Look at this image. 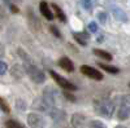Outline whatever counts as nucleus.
Instances as JSON below:
<instances>
[{
  "instance_id": "obj_9",
  "label": "nucleus",
  "mask_w": 130,
  "mask_h": 128,
  "mask_svg": "<svg viewBox=\"0 0 130 128\" xmlns=\"http://www.w3.org/2000/svg\"><path fill=\"white\" fill-rule=\"evenodd\" d=\"M48 114L51 115V118L55 120V122H62L65 119V113L60 109H56L55 106H52V108L50 109Z\"/></svg>"
},
{
  "instance_id": "obj_11",
  "label": "nucleus",
  "mask_w": 130,
  "mask_h": 128,
  "mask_svg": "<svg viewBox=\"0 0 130 128\" xmlns=\"http://www.w3.org/2000/svg\"><path fill=\"white\" fill-rule=\"evenodd\" d=\"M117 118L120 120H126L130 118V106L129 105H121V108L117 111Z\"/></svg>"
},
{
  "instance_id": "obj_21",
  "label": "nucleus",
  "mask_w": 130,
  "mask_h": 128,
  "mask_svg": "<svg viewBox=\"0 0 130 128\" xmlns=\"http://www.w3.org/2000/svg\"><path fill=\"white\" fill-rule=\"evenodd\" d=\"M82 5L85 7V9L90 10L92 8V0H82Z\"/></svg>"
},
{
  "instance_id": "obj_19",
  "label": "nucleus",
  "mask_w": 130,
  "mask_h": 128,
  "mask_svg": "<svg viewBox=\"0 0 130 128\" xmlns=\"http://www.w3.org/2000/svg\"><path fill=\"white\" fill-rule=\"evenodd\" d=\"M0 110H2L3 113H9L10 111V109H9V106H8V104L0 97Z\"/></svg>"
},
{
  "instance_id": "obj_22",
  "label": "nucleus",
  "mask_w": 130,
  "mask_h": 128,
  "mask_svg": "<svg viewBox=\"0 0 130 128\" xmlns=\"http://www.w3.org/2000/svg\"><path fill=\"white\" fill-rule=\"evenodd\" d=\"M7 70H8L7 63L3 62V61H0V75H4V74L7 72Z\"/></svg>"
},
{
  "instance_id": "obj_3",
  "label": "nucleus",
  "mask_w": 130,
  "mask_h": 128,
  "mask_svg": "<svg viewBox=\"0 0 130 128\" xmlns=\"http://www.w3.org/2000/svg\"><path fill=\"white\" fill-rule=\"evenodd\" d=\"M50 75L52 76V79L55 80L60 87L62 88V89H65V91H70V92H73V91H77V87L73 84V83H70L68 79H65L64 76H61V75H59L57 72H55L53 70H50Z\"/></svg>"
},
{
  "instance_id": "obj_29",
  "label": "nucleus",
  "mask_w": 130,
  "mask_h": 128,
  "mask_svg": "<svg viewBox=\"0 0 130 128\" xmlns=\"http://www.w3.org/2000/svg\"><path fill=\"white\" fill-rule=\"evenodd\" d=\"M104 40V36H99V38H98V43H102Z\"/></svg>"
},
{
  "instance_id": "obj_13",
  "label": "nucleus",
  "mask_w": 130,
  "mask_h": 128,
  "mask_svg": "<svg viewBox=\"0 0 130 128\" xmlns=\"http://www.w3.org/2000/svg\"><path fill=\"white\" fill-rule=\"evenodd\" d=\"M51 8L53 9V12H55V14H56V18H59V21H61V22H67V16H65V13L62 12V9L57 4H51Z\"/></svg>"
},
{
  "instance_id": "obj_16",
  "label": "nucleus",
  "mask_w": 130,
  "mask_h": 128,
  "mask_svg": "<svg viewBox=\"0 0 130 128\" xmlns=\"http://www.w3.org/2000/svg\"><path fill=\"white\" fill-rule=\"evenodd\" d=\"M94 53H95L98 57H100V58H103V60H105V61H111V60H112V55H111V53L104 52V50H102V49H94Z\"/></svg>"
},
{
  "instance_id": "obj_2",
  "label": "nucleus",
  "mask_w": 130,
  "mask_h": 128,
  "mask_svg": "<svg viewBox=\"0 0 130 128\" xmlns=\"http://www.w3.org/2000/svg\"><path fill=\"white\" fill-rule=\"evenodd\" d=\"M96 110L102 116L111 118L115 113V104L111 100H102L96 104Z\"/></svg>"
},
{
  "instance_id": "obj_32",
  "label": "nucleus",
  "mask_w": 130,
  "mask_h": 128,
  "mask_svg": "<svg viewBox=\"0 0 130 128\" xmlns=\"http://www.w3.org/2000/svg\"><path fill=\"white\" fill-rule=\"evenodd\" d=\"M129 87H130V83H129Z\"/></svg>"
},
{
  "instance_id": "obj_10",
  "label": "nucleus",
  "mask_w": 130,
  "mask_h": 128,
  "mask_svg": "<svg viewBox=\"0 0 130 128\" xmlns=\"http://www.w3.org/2000/svg\"><path fill=\"white\" fill-rule=\"evenodd\" d=\"M59 66L62 70H65L67 72H73L74 71V65H73V62L70 61V58H68V57L60 58L59 60Z\"/></svg>"
},
{
  "instance_id": "obj_25",
  "label": "nucleus",
  "mask_w": 130,
  "mask_h": 128,
  "mask_svg": "<svg viewBox=\"0 0 130 128\" xmlns=\"http://www.w3.org/2000/svg\"><path fill=\"white\" fill-rule=\"evenodd\" d=\"M64 96H65V98H67V100H69V101H72V102H75V96L72 94V93H69L68 91L64 92Z\"/></svg>"
},
{
  "instance_id": "obj_5",
  "label": "nucleus",
  "mask_w": 130,
  "mask_h": 128,
  "mask_svg": "<svg viewBox=\"0 0 130 128\" xmlns=\"http://www.w3.org/2000/svg\"><path fill=\"white\" fill-rule=\"evenodd\" d=\"M81 72L83 74V75L94 79V80H102L103 79V74L99 70H96V69H94L89 65H82L81 66Z\"/></svg>"
},
{
  "instance_id": "obj_15",
  "label": "nucleus",
  "mask_w": 130,
  "mask_h": 128,
  "mask_svg": "<svg viewBox=\"0 0 130 128\" xmlns=\"http://www.w3.org/2000/svg\"><path fill=\"white\" fill-rule=\"evenodd\" d=\"M98 66H99L100 69H103V70H105L107 72H109V74H118V72H120V70H118L117 67L109 66V65H105V63H102V62L98 63Z\"/></svg>"
},
{
  "instance_id": "obj_28",
  "label": "nucleus",
  "mask_w": 130,
  "mask_h": 128,
  "mask_svg": "<svg viewBox=\"0 0 130 128\" xmlns=\"http://www.w3.org/2000/svg\"><path fill=\"white\" fill-rule=\"evenodd\" d=\"M10 10H12L13 13H17V12H18V8H17L16 5H10Z\"/></svg>"
},
{
  "instance_id": "obj_7",
  "label": "nucleus",
  "mask_w": 130,
  "mask_h": 128,
  "mask_svg": "<svg viewBox=\"0 0 130 128\" xmlns=\"http://www.w3.org/2000/svg\"><path fill=\"white\" fill-rule=\"evenodd\" d=\"M86 116L81 113H75L72 115V125L73 128H85L86 127Z\"/></svg>"
},
{
  "instance_id": "obj_27",
  "label": "nucleus",
  "mask_w": 130,
  "mask_h": 128,
  "mask_svg": "<svg viewBox=\"0 0 130 128\" xmlns=\"http://www.w3.org/2000/svg\"><path fill=\"white\" fill-rule=\"evenodd\" d=\"M98 18H99V21H100L102 23H105V22H107V13L100 12L99 14H98Z\"/></svg>"
},
{
  "instance_id": "obj_26",
  "label": "nucleus",
  "mask_w": 130,
  "mask_h": 128,
  "mask_svg": "<svg viewBox=\"0 0 130 128\" xmlns=\"http://www.w3.org/2000/svg\"><path fill=\"white\" fill-rule=\"evenodd\" d=\"M121 104L122 105H130V94H125L121 97Z\"/></svg>"
},
{
  "instance_id": "obj_12",
  "label": "nucleus",
  "mask_w": 130,
  "mask_h": 128,
  "mask_svg": "<svg viewBox=\"0 0 130 128\" xmlns=\"http://www.w3.org/2000/svg\"><path fill=\"white\" fill-rule=\"evenodd\" d=\"M112 13H113V16H115V18L117 21H120V22H127V16H126V13L124 12L122 9L115 7L112 9Z\"/></svg>"
},
{
  "instance_id": "obj_1",
  "label": "nucleus",
  "mask_w": 130,
  "mask_h": 128,
  "mask_svg": "<svg viewBox=\"0 0 130 128\" xmlns=\"http://www.w3.org/2000/svg\"><path fill=\"white\" fill-rule=\"evenodd\" d=\"M25 72L27 74V75L30 76V79L37 83V84H42V83H44L46 80V75H44V72H43L42 70H39L37 66H34L31 62H26L25 63Z\"/></svg>"
},
{
  "instance_id": "obj_24",
  "label": "nucleus",
  "mask_w": 130,
  "mask_h": 128,
  "mask_svg": "<svg viewBox=\"0 0 130 128\" xmlns=\"http://www.w3.org/2000/svg\"><path fill=\"white\" fill-rule=\"evenodd\" d=\"M50 31H51V33L55 35L56 38H61V34H60V31L57 30L56 26H51V27H50Z\"/></svg>"
},
{
  "instance_id": "obj_8",
  "label": "nucleus",
  "mask_w": 130,
  "mask_h": 128,
  "mask_svg": "<svg viewBox=\"0 0 130 128\" xmlns=\"http://www.w3.org/2000/svg\"><path fill=\"white\" fill-rule=\"evenodd\" d=\"M39 10H40L42 16L44 17L46 19H48V21H52V19H53V14H52V12H51V8H50V5L47 4V2H40V4H39Z\"/></svg>"
},
{
  "instance_id": "obj_17",
  "label": "nucleus",
  "mask_w": 130,
  "mask_h": 128,
  "mask_svg": "<svg viewBox=\"0 0 130 128\" xmlns=\"http://www.w3.org/2000/svg\"><path fill=\"white\" fill-rule=\"evenodd\" d=\"M12 75H13L14 78H22V76H24L22 67H21V66H17V65H14V66H13V70H12Z\"/></svg>"
},
{
  "instance_id": "obj_18",
  "label": "nucleus",
  "mask_w": 130,
  "mask_h": 128,
  "mask_svg": "<svg viewBox=\"0 0 130 128\" xmlns=\"http://www.w3.org/2000/svg\"><path fill=\"white\" fill-rule=\"evenodd\" d=\"M5 127H7V128H24L22 124L18 123L17 120H13V119L8 120V122L5 123Z\"/></svg>"
},
{
  "instance_id": "obj_31",
  "label": "nucleus",
  "mask_w": 130,
  "mask_h": 128,
  "mask_svg": "<svg viewBox=\"0 0 130 128\" xmlns=\"http://www.w3.org/2000/svg\"><path fill=\"white\" fill-rule=\"evenodd\" d=\"M4 3H7V4H8V3H10V0H4Z\"/></svg>"
},
{
  "instance_id": "obj_20",
  "label": "nucleus",
  "mask_w": 130,
  "mask_h": 128,
  "mask_svg": "<svg viewBox=\"0 0 130 128\" xmlns=\"http://www.w3.org/2000/svg\"><path fill=\"white\" fill-rule=\"evenodd\" d=\"M89 128H107L104 123H102L100 120H92L90 123V127Z\"/></svg>"
},
{
  "instance_id": "obj_6",
  "label": "nucleus",
  "mask_w": 130,
  "mask_h": 128,
  "mask_svg": "<svg viewBox=\"0 0 130 128\" xmlns=\"http://www.w3.org/2000/svg\"><path fill=\"white\" fill-rule=\"evenodd\" d=\"M43 98H44L51 106H55L57 102H59V94L55 89H44V96H43Z\"/></svg>"
},
{
  "instance_id": "obj_14",
  "label": "nucleus",
  "mask_w": 130,
  "mask_h": 128,
  "mask_svg": "<svg viewBox=\"0 0 130 128\" xmlns=\"http://www.w3.org/2000/svg\"><path fill=\"white\" fill-rule=\"evenodd\" d=\"M74 39L77 40L81 45H86L87 44V39H89V34L86 33H74Z\"/></svg>"
},
{
  "instance_id": "obj_4",
  "label": "nucleus",
  "mask_w": 130,
  "mask_h": 128,
  "mask_svg": "<svg viewBox=\"0 0 130 128\" xmlns=\"http://www.w3.org/2000/svg\"><path fill=\"white\" fill-rule=\"evenodd\" d=\"M27 124L31 128H44L46 120L42 115H39L37 113H30L27 115Z\"/></svg>"
},
{
  "instance_id": "obj_30",
  "label": "nucleus",
  "mask_w": 130,
  "mask_h": 128,
  "mask_svg": "<svg viewBox=\"0 0 130 128\" xmlns=\"http://www.w3.org/2000/svg\"><path fill=\"white\" fill-rule=\"evenodd\" d=\"M116 128H126V127H124V125H117Z\"/></svg>"
},
{
  "instance_id": "obj_23",
  "label": "nucleus",
  "mask_w": 130,
  "mask_h": 128,
  "mask_svg": "<svg viewBox=\"0 0 130 128\" xmlns=\"http://www.w3.org/2000/svg\"><path fill=\"white\" fill-rule=\"evenodd\" d=\"M87 29H89L90 33H96V31H98V25H96V22H90L89 26H87Z\"/></svg>"
}]
</instances>
